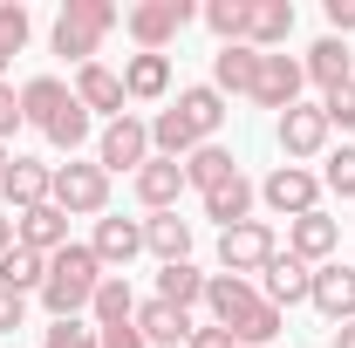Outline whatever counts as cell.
Listing matches in <instances>:
<instances>
[{"label":"cell","instance_id":"cell-1","mask_svg":"<svg viewBox=\"0 0 355 348\" xmlns=\"http://www.w3.org/2000/svg\"><path fill=\"white\" fill-rule=\"evenodd\" d=\"M96 287H103V260L89 253V246H62L55 260H48V280H42V307L55 321H69L76 307L96 301Z\"/></svg>","mask_w":355,"mask_h":348},{"label":"cell","instance_id":"cell-2","mask_svg":"<svg viewBox=\"0 0 355 348\" xmlns=\"http://www.w3.org/2000/svg\"><path fill=\"white\" fill-rule=\"evenodd\" d=\"M116 28V7L110 0H69L62 7V21H55V55H76L89 69V55H96V42Z\"/></svg>","mask_w":355,"mask_h":348},{"label":"cell","instance_id":"cell-3","mask_svg":"<svg viewBox=\"0 0 355 348\" xmlns=\"http://www.w3.org/2000/svg\"><path fill=\"white\" fill-rule=\"evenodd\" d=\"M48 205H62V212H103L110 205V171L103 164H62L55 184H48Z\"/></svg>","mask_w":355,"mask_h":348},{"label":"cell","instance_id":"cell-4","mask_svg":"<svg viewBox=\"0 0 355 348\" xmlns=\"http://www.w3.org/2000/svg\"><path fill=\"white\" fill-rule=\"evenodd\" d=\"M280 246H273V225H260V218H246V225H232V232H219V260L225 273H266V260H273Z\"/></svg>","mask_w":355,"mask_h":348},{"label":"cell","instance_id":"cell-5","mask_svg":"<svg viewBox=\"0 0 355 348\" xmlns=\"http://www.w3.org/2000/svg\"><path fill=\"white\" fill-rule=\"evenodd\" d=\"M191 14H198L191 0H144V7H130V14H123V28L144 42V55H157V48L171 42V35L191 21Z\"/></svg>","mask_w":355,"mask_h":348},{"label":"cell","instance_id":"cell-6","mask_svg":"<svg viewBox=\"0 0 355 348\" xmlns=\"http://www.w3.org/2000/svg\"><path fill=\"white\" fill-rule=\"evenodd\" d=\"M301 82H308V69H301L294 55H260V76H253V103L287 116V110L301 103Z\"/></svg>","mask_w":355,"mask_h":348},{"label":"cell","instance_id":"cell-7","mask_svg":"<svg viewBox=\"0 0 355 348\" xmlns=\"http://www.w3.org/2000/svg\"><path fill=\"white\" fill-rule=\"evenodd\" d=\"M14 246L55 260V253L69 246V212H62V205H35V212H21V218H14Z\"/></svg>","mask_w":355,"mask_h":348},{"label":"cell","instance_id":"cell-8","mask_svg":"<svg viewBox=\"0 0 355 348\" xmlns=\"http://www.w3.org/2000/svg\"><path fill=\"white\" fill-rule=\"evenodd\" d=\"M314 191H321V177L301 171V164H280V171L260 184V198L273 205V212H287V218H308L314 212Z\"/></svg>","mask_w":355,"mask_h":348},{"label":"cell","instance_id":"cell-9","mask_svg":"<svg viewBox=\"0 0 355 348\" xmlns=\"http://www.w3.org/2000/svg\"><path fill=\"white\" fill-rule=\"evenodd\" d=\"M144 171L150 164V123H137V116H116L110 130H103V171Z\"/></svg>","mask_w":355,"mask_h":348},{"label":"cell","instance_id":"cell-10","mask_svg":"<svg viewBox=\"0 0 355 348\" xmlns=\"http://www.w3.org/2000/svg\"><path fill=\"white\" fill-rule=\"evenodd\" d=\"M130 328L144 335V348H178V342H191V314L171 307V301H144Z\"/></svg>","mask_w":355,"mask_h":348},{"label":"cell","instance_id":"cell-11","mask_svg":"<svg viewBox=\"0 0 355 348\" xmlns=\"http://www.w3.org/2000/svg\"><path fill=\"white\" fill-rule=\"evenodd\" d=\"M308 301L321 307L335 328L355 321V273H349V266H321V273H314V287H308Z\"/></svg>","mask_w":355,"mask_h":348},{"label":"cell","instance_id":"cell-12","mask_svg":"<svg viewBox=\"0 0 355 348\" xmlns=\"http://www.w3.org/2000/svg\"><path fill=\"white\" fill-rule=\"evenodd\" d=\"M205 307L219 314V328H232V321H246V314L260 307V294H253V280H239V273H212V280H205Z\"/></svg>","mask_w":355,"mask_h":348},{"label":"cell","instance_id":"cell-13","mask_svg":"<svg viewBox=\"0 0 355 348\" xmlns=\"http://www.w3.org/2000/svg\"><path fill=\"white\" fill-rule=\"evenodd\" d=\"M89 253H96L103 266L137 260V253H144V225H137V218H96V239H89Z\"/></svg>","mask_w":355,"mask_h":348},{"label":"cell","instance_id":"cell-14","mask_svg":"<svg viewBox=\"0 0 355 348\" xmlns=\"http://www.w3.org/2000/svg\"><path fill=\"white\" fill-rule=\"evenodd\" d=\"M308 287H314V266L308 260H294V253H273V260H266V301H273V307L308 301Z\"/></svg>","mask_w":355,"mask_h":348},{"label":"cell","instance_id":"cell-15","mask_svg":"<svg viewBox=\"0 0 355 348\" xmlns=\"http://www.w3.org/2000/svg\"><path fill=\"white\" fill-rule=\"evenodd\" d=\"M294 35V0H253V14H246V48H280Z\"/></svg>","mask_w":355,"mask_h":348},{"label":"cell","instance_id":"cell-16","mask_svg":"<svg viewBox=\"0 0 355 348\" xmlns=\"http://www.w3.org/2000/svg\"><path fill=\"white\" fill-rule=\"evenodd\" d=\"M48 184H55V171H48V164H28V157H14L7 177H0V191H7V205H14V212L48 205Z\"/></svg>","mask_w":355,"mask_h":348},{"label":"cell","instance_id":"cell-17","mask_svg":"<svg viewBox=\"0 0 355 348\" xmlns=\"http://www.w3.org/2000/svg\"><path fill=\"white\" fill-rule=\"evenodd\" d=\"M321 143H328V116L308 110V103H294V110L280 116V150H287V157H314Z\"/></svg>","mask_w":355,"mask_h":348},{"label":"cell","instance_id":"cell-18","mask_svg":"<svg viewBox=\"0 0 355 348\" xmlns=\"http://www.w3.org/2000/svg\"><path fill=\"white\" fill-rule=\"evenodd\" d=\"M178 191H184V164H178V157H150V164L137 171V198H144L150 212H171Z\"/></svg>","mask_w":355,"mask_h":348},{"label":"cell","instance_id":"cell-19","mask_svg":"<svg viewBox=\"0 0 355 348\" xmlns=\"http://www.w3.org/2000/svg\"><path fill=\"white\" fill-rule=\"evenodd\" d=\"M253 76H260V48L225 42L212 55V89H232V96H253Z\"/></svg>","mask_w":355,"mask_h":348},{"label":"cell","instance_id":"cell-20","mask_svg":"<svg viewBox=\"0 0 355 348\" xmlns=\"http://www.w3.org/2000/svg\"><path fill=\"white\" fill-rule=\"evenodd\" d=\"M171 116H178V123H184V130H191V143H198V137H212V130H219V123H225V96H219V89H212V82H205V89H184V96H178V110H171Z\"/></svg>","mask_w":355,"mask_h":348},{"label":"cell","instance_id":"cell-21","mask_svg":"<svg viewBox=\"0 0 355 348\" xmlns=\"http://www.w3.org/2000/svg\"><path fill=\"white\" fill-rule=\"evenodd\" d=\"M335 246H342V225H335V218H321V212L294 218V232H287V253H294V260H328Z\"/></svg>","mask_w":355,"mask_h":348},{"label":"cell","instance_id":"cell-22","mask_svg":"<svg viewBox=\"0 0 355 348\" xmlns=\"http://www.w3.org/2000/svg\"><path fill=\"white\" fill-rule=\"evenodd\" d=\"M76 103H83V110H116V116H123V103H130V96H123V76H116V69L89 62L83 76H76Z\"/></svg>","mask_w":355,"mask_h":348},{"label":"cell","instance_id":"cell-23","mask_svg":"<svg viewBox=\"0 0 355 348\" xmlns=\"http://www.w3.org/2000/svg\"><path fill=\"white\" fill-rule=\"evenodd\" d=\"M89 314H96V328H130V321H137L130 280H116V273H103V287H96V301H89Z\"/></svg>","mask_w":355,"mask_h":348},{"label":"cell","instance_id":"cell-24","mask_svg":"<svg viewBox=\"0 0 355 348\" xmlns=\"http://www.w3.org/2000/svg\"><path fill=\"white\" fill-rule=\"evenodd\" d=\"M69 103H76V96L55 82V76H35V82L21 89V116H28V123H42V130L62 116V110H69Z\"/></svg>","mask_w":355,"mask_h":348},{"label":"cell","instance_id":"cell-25","mask_svg":"<svg viewBox=\"0 0 355 348\" xmlns=\"http://www.w3.org/2000/svg\"><path fill=\"white\" fill-rule=\"evenodd\" d=\"M225 177H239V164H232V150H219V143H198L184 157V184H198V191H219Z\"/></svg>","mask_w":355,"mask_h":348},{"label":"cell","instance_id":"cell-26","mask_svg":"<svg viewBox=\"0 0 355 348\" xmlns=\"http://www.w3.org/2000/svg\"><path fill=\"white\" fill-rule=\"evenodd\" d=\"M144 246H150L157 260L171 266V260H184V253H191V225H184L178 212H157L150 225H144Z\"/></svg>","mask_w":355,"mask_h":348},{"label":"cell","instance_id":"cell-27","mask_svg":"<svg viewBox=\"0 0 355 348\" xmlns=\"http://www.w3.org/2000/svg\"><path fill=\"white\" fill-rule=\"evenodd\" d=\"M164 89H171V55H137L123 69V96H137V103H150Z\"/></svg>","mask_w":355,"mask_h":348},{"label":"cell","instance_id":"cell-28","mask_svg":"<svg viewBox=\"0 0 355 348\" xmlns=\"http://www.w3.org/2000/svg\"><path fill=\"white\" fill-rule=\"evenodd\" d=\"M246 212H253V184H246V177H225L219 191H205V218H219L225 232L246 225Z\"/></svg>","mask_w":355,"mask_h":348},{"label":"cell","instance_id":"cell-29","mask_svg":"<svg viewBox=\"0 0 355 348\" xmlns=\"http://www.w3.org/2000/svg\"><path fill=\"white\" fill-rule=\"evenodd\" d=\"M157 301H171V307H191V301H205V273L191 260H171L164 273H157Z\"/></svg>","mask_w":355,"mask_h":348},{"label":"cell","instance_id":"cell-30","mask_svg":"<svg viewBox=\"0 0 355 348\" xmlns=\"http://www.w3.org/2000/svg\"><path fill=\"white\" fill-rule=\"evenodd\" d=\"M42 280H48V260L28 253V246H14V253L0 260V287H14V294H42Z\"/></svg>","mask_w":355,"mask_h":348},{"label":"cell","instance_id":"cell-31","mask_svg":"<svg viewBox=\"0 0 355 348\" xmlns=\"http://www.w3.org/2000/svg\"><path fill=\"white\" fill-rule=\"evenodd\" d=\"M301 69H308L321 89H342V82H349V48L328 35V42H314V48H308V62H301Z\"/></svg>","mask_w":355,"mask_h":348},{"label":"cell","instance_id":"cell-32","mask_svg":"<svg viewBox=\"0 0 355 348\" xmlns=\"http://www.w3.org/2000/svg\"><path fill=\"white\" fill-rule=\"evenodd\" d=\"M246 14H253V0H212L205 7V28L219 42H246Z\"/></svg>","mask_w":355,"mask_h":348},{"label":"cell","instance_id":"cell-33","mask_svg":"<svg viewBox=\"0 0 355 348\" xmlns=\"http://www.w3.org/2000/svg\"><path fill=\"white\" fill-rule=\"evenodd\" d=\"M273 335H280V307H273V301H260L246 321H232V342H253V348H260V342H273Z\"/></svg>","mask_w":355,"mask_h":348},{"label":"cell","instance_id":"cell-34","mask_svg":"<svg viewBox=\"0 0 355 348\" xmlns=\"http://www.w3.org/2000/svg\"><path fill=\"white\" fill-rule=\"evenodd\" d=\"M48 143H62V150H76V143H89V110L83 103H69L55 123H48Z\"/></svg>","mask_w":355,"mask_h":348},{"label":"cell","instance_id":"cell-35","mask_svg":"<svg viewBox=\"0 0 355 348\" xmlns=\"http://www.w3.org/2000/svg\"><path fill=\"white\" fill-rule=\"evenodd\" d=\"M48 348H103V335H96V321H76L69 314V321L48 328Z\"/></svg>","mask_w":355,"mask_h":348},{"label":"cell","instance_id":"cell-36","mask_svg":"<svg viewBox=\"0 0 355 348\" xmlns=\"http://www.w3.org/2000/svg\"><path fill=\"white\" fill-rule=\"evenodd\" d=\"M321 116H328V123H342V130H355V82L328 89V103H321Z\"/></svg>","mask_w":355,"mask_h":348},{"label":"cell","instance_id":"cell-37","mask_svg":"<svg viewBox=\"0 0 355 348\" xmlns=\"http://www.w3.org/2000/svg\"><path fill=\"white\" fill-rule=\"evenodd\" d=\"M328 184H335L342 198H355V143H342V150L328 157Z\"/></svg>","mask_w":355,"mask_h":348},{"label":"cell","instance_id":"cell-38","mask_svg":"<svg viewBox=\"0 0 355 348\" xmlns=\"http://www.w3.org/2000/svg\"><path fill=\"white\" fill-rule=\"evenodd\" d=\"M0 42L21 55V42H28V7H7V0H0Z\"/></svg>","mask_w":355,"mask_h":348},{"label":"cell","instance_id":"cell-39","mask_svg":"<svg viewBox=\"0 0 355 348\" xmlns=\"http://www.w3.org/2000/svg\"><path fill=\"white\" fill-rule=\"evenodd\" d=\"M21 314H28V294L0 287V335H14V328H21Z\"/></svg>","mask_w":355,"mask_h":348},{"label":"cell","instance_id":"cell-40","mask_svg":"<svg viewBox=\"0 0 355 348\" xmlns=\"http://www.w3.org/2000/svg\"><path fill=\"white\" fill-rule=\"evenodd\" d=\"M14 123H21V96H14V89L0 82V143L14 137Z\"/></svg>","mask_w":355,"mask_h":348},{"label":"cell","instance_id":"cell-41","mask_svg":"<svg viewBox=\"0 0 355 348\" xmlns=\"http://www.w3.org/2000/svg\"><path fill=\"white\" fill-rule=\"evenodd\" d=\"M184 348H239V342H232V328H191Z\"/></svg>","mask_w":355,"mask_h":348},{"label":"cell","instance_id":"cell-42","mask_svg":"<svg viewBox=\"0 0 355 348\" xmlns=\"http://www.w3.org/2000/svg\"><path fill=\"white\" fill-rule=\"evenodd\" d=\"M96 335H103V348H144L137 328H96Z\"/></svg>","mask_w":355,"mask_h":348},{"label":"cell","instance_id":"cell-43","mask_svg":"<svg viewBox=\"0 0 355 348\" xmlns=\"http://www.w3.org/2000/svg\"><path fill=\"white\" fill-rule=\"evenodd\" d=\"M328 21H335L342 35H355V0H328Z\"/></svg>","mask_w":355,"mask_h":348},{"label":"cell","instance_id":"cell-44","mask_svg":"<svg viewBox=\"0 0 355 348\" xmlns=\"http://www.w3.org/2000/svg\"><path fill=\"white\" fill-rule=\"evenodd\" d=\"M7 253H14V218L0 212V260H7Z\"/></svg>","mask_w":355,"mask_h":348},{"label":"cell","instance_id":"cell-45","mask_svg":"<svg viewBox=\"0 0 355 348\" xmlns=\"http://www.w3.org/2000/svg\"><path fill=\"white\" fill-rule=\"evenodd\" d=\"M335 348H355V321H342V328H335Z\"/></svg>","mask_w":355,"mask_h":348},{"label":"cell","instance_id":"cell-46","mask_svg":"<svg viewBox=\"0 0 355 348\" xmlns=\"http://www.w3.org/2000/svg\"><path fill=\"white\" fill-rule=\"evenodd\" d=\"M0 177H7V143H0Z\"/></svg>","mask_w":355,"mask_h":348},{"label":"cell","instance_id":"cell-47","mask_svg":"<svg viewBox=\"0 0 355 348\" xmlns=\"http://www.w3.org/2000/svg\"><path fill=\"white\" fill-rule=\"evenodd\" d=\"M7 55H14V48H7V42H0V69H7Z\"/></svg>","mask_w":355,"mask_h":348}]
</instances>
